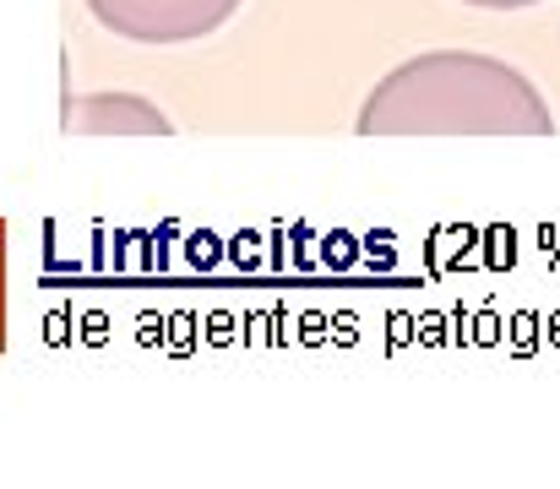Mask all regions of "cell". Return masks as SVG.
<instances>
[{"label": "cell", "instance_id": "obj_1", "mask_svg": "<svg viewBox=\"0 0 560 489\" xmlns=\"http://www.w3.org/2000/svg\"><path fill=\"white\" fill-rule=\"evenodd\" d=\"M365 137H550L545 93L479 49H430L392 66L360 104Z\"/></svg>", "mask_w": 560, "mask_h": 489}, {"label": "cell", "instance_id": "obj_2", "mask_svg": "<svg viewBox=\"0 0 560 489\" xmlns=\"http://www.w3.org/2000/svg\"><path fill=\"white\" fill-rule=\"evenodd\" d=\"M98 27L131 44H190L234 22L245 0H82Z\"/></svg>", "mask_w": 560, "mask_h": 489}, {"label": "cell", "instance_id": "obj_3", "mask_svg": "<svg viewBox=\"0 0 560 489\" xmlns=\"http://www.w3.org/2000/svg\"><path fill=\"white\" fill-rule=\"evenodd\" d=\"M463 5H485V11H517V5H539V0H463Z\"/></svg>", "mask_w": 560, "mask_h": 489}]
</instances>
